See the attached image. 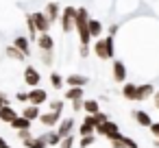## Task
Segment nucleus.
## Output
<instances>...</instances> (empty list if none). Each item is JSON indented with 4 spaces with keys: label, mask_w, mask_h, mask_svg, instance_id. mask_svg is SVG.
I'll use <instances>...</instances> for the list:
<instances>
[{
    "label": "nucleus",
    "mask_w": 159,
    "mask_h": 148,
    "mask_svg": "<svg viewBox=\"0 0 159 148\" xmlns=\"http://www.w3.org/2000/svg\"><path fill=\"white\" fill-rule=\"evenodd\" d=\"M44 137H46L48 146H59V144H61V135L57 133V128H55V131H48V133H44Z\"/></svg>",
    "instance_id": "29"
},
{
    "label": "nucleus",
    "mask_w": 159,
    "mask_h": 148,
    "mask_svg": "<svg viewBox=\"0 0 159 148\" xmlns=\"http://www.w3.org/2000/svg\"><path fill=\"white\" fill-rule=\"evenodd\" d=\"M63 105H66V100H50V111L61 113L63 111Z\"/></svg>",
    "instance_id": "32"
},
{
    "label": "nucleus",
    "mask_w": 159,
    "mask_h": 148,
    "mask_svg": "<svg viewBox=\"0 0 159 148\" xmlns=\"http://www.w3.org/2000/svg\"><path fill=\"white\" fill-rule=\"evenodd\" d=\"M83 94H85V89L83 87H70V89H66V100H83Z\"/></svg>",
    "instance_id": "25"
},
{
    "label": "nucleus",
    "mask_w": 159,
    "mask_h": 148,
    "mask_svg": "<svg viewBox=\"0 0 159 148\" xmlns=\"http://www.w3.org/2000/svg\"><path fill=\"white\" fill-rule=\"evenodd\" d=\"M31 120H26L24 115H18V118H13L11 122H9V126L13 128V131H26V128H31Z\"/></svg>",
    "instance_id": "19"
},
{
    "label": "nucleus",
    "mask_w": 159,
    "mask_h": 148,
    "mask_svg": "<svg viewBox=\"0 0 159 148\" xmlns=\"http://www.w3.org/2000/svg\"><path fill=\"white\" fill-rule=\"evenodd\" d=\"M37 46H39L42 52H52V50H55V39H52V35H50V33H39Z\"/></svg>",
    "instance_id": "10"
},
{
    "label": "nucleus",
    "mask_w": 159,
    "mask_h": 148,
    "mask_svg": "<svg viewBox=\"0 0 159 148\" xmlns=\"http://www.w3.org/2000/svg\"><path fill=\"white\" fill-rule=\"evenodd\" d=\"M89 35H92V39H98L102 35V22L100 20H92L89 18Z\"/></svg>",
    "instance_id": "24"
},
{
    "label": "nucleus",
    "mask_w": 159,
    "mask_h": 148,
    "mask_svg": "<svg viewBox=\"0 0 159 148\" xmlns=\"http://www.w3.org/2000/svg\"><path fill=\"white\" fill-rule=\"evenodd\" d=\"M39 59H42V63H44V65H52L55 55H52V52H42V55H39Z\"/></svg>",
    "instance_id": "31"
},
{
    "label": "nucleus",
    "mask_w": 159,
    "mask_h": 148,
    "mask_svg": "<svg viewBox=\"0 0 159 148\" xmlns=\"http://www.w3.org/2000/svg\"><path fill=\"white\" fill-rule=\"evenodd\" d=\"M96 144V133H92V135H81V139H79V148H89V146H94Z\"/></svg>",
    "instance_id": "30"
},
{
    "label": "nucleus",
    "mask_w": 159,
    "mask_h": 148,
    "mask_svg": "<svg viewBox=\"0 0 159 148\" xmlns=\"http://www.w3.org/2000/svg\"><path fill=\"white\" fill-rule=\"evenodd\" d=\"M66 85L68 87H85L87 85V76H83V74H68L66 76Z\"/></svg>",
    "instance_id": "16"
},
{
    "label": "nucleus",
    "mask_w": 159,
    "mask_h": 148,
    "mask_svg": "<svg viewBox=\"0 0 159 148\" xmlns=\"http://www.w3.org/2000/svg\"><path fill=\"white\" fill-rule=\"evenodd\" d=\"M16 98H18L20 102H29V92H18Z\"/></svg>",
    "instance_id": "38"
},
{
    "label": "nucleus",
    "mask_w": 159,
    "mask_h": 148,
    "mask_svg": "<svg viewBox=\"0 0 159 148\" xmlns=\"http://www.w3.org/2000/svg\"><path fill=\"white\" fill-rule=\"evenodd\" d=\"M46 100H48V92H46V89H39V87H33V89H29V102H31V105H37V107H42Z\"/></svg>",
    "instance_id": "5"
},
{
    "label": "nucleus",
    "mask_w": 159,
    "mask_h": 148,
    "mask_svg": "<svg viewBox=\"0 0 159 148\" xmlns=\"http://www.w3.org/2000/svg\"><path fill=\"white\" fill-rule=\"evenodd\" d=\"M116 33H118V24H111L109 26V35H116Z\"/></svg>",
    "instance_id": "41"
},
{
    "label": "nucleus",
    "mask_w": 159,
    "mask_h": 148,
    "mask_svg": "<svg viewBox=\"0 0 159 148\" xmlns=\"http://www.w3.org/2000/svg\"><path fill=\"white\" fill-rule=\"evenodd\" d=\"M74 141H76V139H74V135H68V137H63V139H61V144H59V146H61V148H74Z\"/></svg>",
    "instance_id": "33"
},
{
    "label": "nucleus",
    "mask_w": 159,
    "mask_h": 148,
    "mask_svg": "<svg viewBox=\"0 0 159 148\" xmlns=\"http://www.w3.org/2000/svg\"><path fill=\"white\" fill-rule=\"evenodd\" d=\"M18 137H20V141H31L33 139V135H31V128H26V131H18Z\"/></svg>",
    "instance_id": "34"
},
{
    "label": "nucleus",
    "mask_w": 159,
    "mask_h": 148,
    "mask_svg": "<svg viewBox=\"0 0 159 148\" xmlns=\"http://www.w3.org/2000/svg\"><path fill=\"white\" fill-rule=\"evenodd\" d=\"M5 55H7L9 59H16V61H26V55H24L20 48H16V46H7V48H5Z\"/></svg>",
    "instance_id": "22"
},
{
    "label": "nucleus",
    "mask_w": 159,
    "mask_h": 148,
    "mask_svg": "<svg viewBox=\"0 0 159 148\" xmlns=\"http://www.w3.org/2000/svg\"><path fill=\"white\" fill-rule=\"evenodd\" d=\"M13 118H18V113H16V109L11 107V105H5L2 109H0V122H11Z\"/></svg>",
    "instance_id": "21"
},
{
    "label": "nucleus",
    "mask_w": 159,
    "mask_h": 148,
    "mask_svg": "<svg viewBox=\"0 0 159 148\" xmlns=\"http://www.w3.org/2000/svg\"><path fill=\"white\" fill-rule=\"evenodd\" d=\"M122 96L131 102H137V85L135 83H124L122 85Z\"/></svg>",
    "instance_id": "18"
},
{
    "label": "nucleus",
    "mask_w": 159,
    "mask_h": 148,
    "mask_svg": "<svg viewBox=\"0 0 159 148\" xmlns=\"http://www.w3.org/2000/svg\"><path fill=\"white\" fill-rule=\"evenodd\" d=\"M83 111L89 113V115H94V113L100 111V102L94 100V98H87V100H83Z\"/></svg>",
    "instance_id": "23"
},
{
    "label": "nucleus",
    "mask_w": 159,
    "mask_h": 148,
    "mask_svg": "<svg viewBox=\"0 0 159 148\" xmlns=\"http://www.w3.org/2000/svg\"><path fill=\"white\" fill-rule=\"evenodd\" d=\"M155 92H157V89H155V85H152V83L137 85V102H144V100L152 98V94H155Z\"/></svg>",
    "instance_id": "12"
},
{
    "label": "nucleus",
    "mask_w": 159,
    "mask_h": 148,
    "mask_svg": "<svg viewBox=\"0 0 159 148\" xmlns=\"http://www.w3.org/2000/svg\"><path fill=\"white\" fill-rule=\"evenodd\" d=\"M24 83H26L29 87H39V83H42V74H39L33 65H26V68H24Z\"/></svg>",
    "instance_id": "4"
},
{
    "label": "nucleus",
    "mask_w": 159,
    "mask_h": 148,
    "mask_svg": "<svg viewBox=\"0 0 159 148\" xmlns=\"http://www.w3.org/2000/svg\"><path fill=\"white\" fill-rule=\"evenodd\" d=\"M94 55H96L98 59H102V61L113 59V55H116V39H113V35L98 37V39L94 42Z\"/></svg>",
    "instance_id": "1"
},
{
    "label": "nucleus",
    "mask_w": 159,
    "mask_h": 148,
    "mask_svg": "<svg viewBox=\"0 0 159 148\" xmlns=\"http://www.w3.org/2000/svg\"><path fill=\"white\" fill-rule=\"evenodd\" d=\"M50 85H52V89H61L63 85H66V81H63V76L59 74V72H50Z\"/></svg>",
    "instance_id": "28"
},
{
    "label": "nucleus",
    "mask_w": 159,
    "mask_h": 148,
    "mask_svg": "<svg viewBox=\"0 0 159 148\" xmlns=\"http://www.w3.org/2000/svg\"><path fill=\"white\" fill-rule=\"evenodd\" d=\"M94 118H96V126L109 120V115H107V113H102V111H98V113H94Z\"/></svg>",
    "instance_id": "35"
},
{
    "label": "nucleus",
    "mask_w": 159,
    "mask_h": 148,
    "mask_svg": "<svg viewBox=\"0 0 159 148\" xmlns=\"http://www.w3.org/2000/svg\"><path fill=\"white\" fill-rule=\"evenodd\" d=\"M155 148H159V137H157V141H155Z\"/></svg>",
    "instance_id": "43"
},
{
    "label": "nucleus",
    "mask_w": 159,
    "mask_h": 148,
    "mask_svg": "<svg viewBox=\"0 0 159 148\" xmlns=\"http://www.w3.org/2000/svg\"><path fill=\"white\" fill-rule=\"evenodd\" d=\"M13 46L16 48H20L26 57H31V39L29 37H24V35H18L16 39H13Z\"/></svg>",
    "instance_id": "17"
},
{
    "label": "nucleus",
    "mask_w": 159,
    "mask_h": 148,
    "mask_svg": "<svg viewBox=\"0 0 159 148\" xmlns=\"http://www.w3.org/2000/svg\"><path fill=\"white\" fill-rule=\"evenodd\" d=\"M92 133H96V118L87 113L79 124V135H92Z\"/></svg>",
    "instance_id": "7"
},
{
    "label": "nucleus",
    "mask_w": 159,
    "mask_h": 148,
    "mask_svg": "<svg viewBox=\"0 0 159 148\" xmlns=\"http://www.w3.org/2000/svg\"><path fill=\"white\" fill-rule=\"evenodd\" d=\"M74 20H76V7H66L63 11H61V20H59V24H61V31L68 35V33H72L74 31Z\"/></svg>",
    "instance_id": "2"
},
{
    "label": "nucleus",
    "mask_w": 159,
    "mask_h": 148,
    "mask_svg": "<svg viewBox=\"0 0 159 148\" xmlns=\"http://www.w3.org/2000/svg\"><path fill=\"white\" fill-rule=\"evenodd\" d=\"M24 146H26V148H48V141H46L44 135H39V137H33L31 141H26Z\"/></svg>",
    "instance_id": "27"
},
{
    "label": "nucleus",
    "mask_w": 159,
    "mask_h": 148,
    "mask_svg": "<svg viewBox=\"0 0 159 148\" xmlns=\"http://www.w3.org/2000/svg\"><path fill=\"white\" fill-rule=\"evenodd\" d=\"M72 111H74V113L83 111V100H72Z\"/></svg>",
    "instance_id": "37"
},
{
    "label": "nucleus",
    "mask_w": 159,
    "mask_h": 148,
    "mask_svg": "<svg viewBox=\"0 0 159 148\" xmlns=\"http://www.w3.org/2000/svg\"><path fill=\"white\" fill-rule=\"evenodd\" d=\"M33 20H35V26H37L39 33H48L50 31V20H48V16L44 11H35L33 13Z\"/></svg>",
    "instance_id": "9"
},
{
    "label": "nucleus",
    "mask_w": 159,
    "mask_h": 148,
    "mask_svg": "<svg viewBox=\"0 0 159 148\" xmlns=\"http://www.w3.org/2000/svg\"><path fill=\"white\" fill-rule=\"evenodd\" d=\"M22 115H24L26 120H31V122H33V120H39L42 111H39V107H37V105H31V102H29V105L22 109Z\"/></svg>",
    "instance_id": "20"
},
{
    "label": "nucleus",
    "mask_w": 159,
    "mask_h": 148,
    "mask_svg": "<svg viewBox=\"0 0 159 148\" xmlns=\"http://www.w3.org/2000/svg\"><path fill=\"white\" fill-rule=\"evenodd\" d=\"M152 102H155V109H159V89L152 94Z\"/></svg>",
    "instance_id": "40"
},
{
    "label": "nucleus",
    "mask_w": 159,
    "mask_h": 148,
    "mask_svg": "<svg viewBox=\"0 0 159 148\" xmlns=\"http://www.w3.org/2000/svg\"><path fill=\"white\" fill-rule=\"evenodd\" d=\"M61 11H63V9H61L57 2H48L44 13L48 16V20H50V24H52V22H59V20H61Z\"/></svg>",
    "instance_id": "15"
},
{
    "label": "nucleus",
    "mask_w": 159,
    "mask_h": 148,
    "mask_svg": "<svg viewBox=\"0 0 159 148\" xmlns=\"http://www.w3.org/2000/svg\"><path fill=\"white\" fill-rule=\"evenodd\" d=\"M96 135H102V137H107V139H113L116 135H120V126H118L116 122L107 120V122H102V124L96 126Z\"/></svg>",
    "instance_id": "3"
},
{
    "label": "nucleus",
    "mask_w": 159,
    "mask_h": 148,
    "mask_svg": "<svg viewBox=\"0 0 159 148\" xmlns=\"http://www.w3.org/2000/svg\"><path fill=\"white\" fill-rule=\"evenodd\" d=\"M133 120L139 124V126H146V128H150V124H152V118H150V113H146L144 109H133Z\"/></svg>",
    "instance_id": "13"
},
{
    "label": "nucleus",
    "mask_w": 159,
    "mask_h": 148,
    "mask_svg": "<svg viewBox=\"0 0 159 148\" xmlns=\"http://www.w3.org/2000/svg\"><path fill=\"white\" fill-rule=\"evenodd\" d=\"M79 55L85 59V57H89V46H85V44H81L79 46Z\"/></svg>",
    "instance_id": "36"
},
{
    "label": "nucleus",
    "mask_w": 159,
    "mask_h": 148,
    "mask_svg": "<svg viewBox=\"0 0 159 148\" xmlns=\"http://www.w3.org/2000/svg\"><path fill=\"white\" fill-rule=\"evenodd\" d=\"M150 133L155 135V139L159 137V122H152V124H150Z\"/></svg>",
    "instance_id": "39"
},
{
    "label": "nucleus",
    "mask_w": 159,
    "mask_h": 148,
    "mask_svg": "<svg viewBox=\"0 0 159 148\" xmlns=\"http://www.w3.org/2000/svg\"><path fill=\"white\" fill-rule=\"evenodd\" d=\"M0 148H11V146L5 141V137H2V135H0Z\"/></svg>",
    "instance_id": "42"
},
{
    "label": "nucleus",
    "mask_w": 159,
    "mask_h": 148,
    "mask_svg": "<svg viewBox=\"0 0 159 148\" xmlns=\"http://www.w3.org/2000/svg\"><path fill=\"white\" fill-rule=\"evenodd\" d=\"M26 29H29V33H31V37H29V39H31V42H33V39L37 42V37H39V31H37V26H35L33 13H29V16H26Z\"/></svg>",
    "instance_id": "26"
},
{
    "label": "nucleus",
    "mask_w": 159,
    "mask_h": 148,
    "mask_svg": "<svg viewBox=\"0 0 159 148\" xmlns=\"http://www.w3.org/2000/svg\"><path fill=\"white\" fill-rule=\"evenodd\" d=\"M74 118H66V120H61L59 124H57V133L61 135V139L63 137H68V135H72V131H74Z\"/></svg>",
    "instance_id": "14"
},
{
    "label": "nucleus",
    "mask_w": 159,
    "mask_h": 148,
    "mask_svg": "<svg viewBox=\"0 0 159 148\" xmlns=\"http://www.w3.org/2000/svg\"><path fill=\"white\" fill-rule=\"evenodd\" d=\"M111 141V148H137V141L135 139H131V137H126V135H116L113 139H109Z\"/></svg>",
    "instance_id": "8"
},
{
    "label": "nucleus",
    "mask_w": 159,
    "mask_h": 148,
    "mask_svg": "<svg viewBox=\"0 0 159 148\" xmlns=\"http://www.w3.org/2000/svg\"><path fill=\"white\" fill-rule=\"evenodd\" d=\"M59 122H61V113H57V111H48V113H42L39 115V124H44L46 128H52Z\"/></svg>",
    "instance_id": "11"
},
{
    "label": "nucleus",
    "mask_w": 159,
    "mask_h": 148,
    "mask_svg": "<svg viewBox=\"0 0 159 148\" xmlns=\"http://www.w3.org/2000/svg\"><path fill=\"white\" fill-rule=\"evenodd\" d=\"M111 72H113V81L116 83H126V65H124V61L116 59L113 65H111Z\"/></svg>",
    "instance_id": "6"
}]
</instances>
